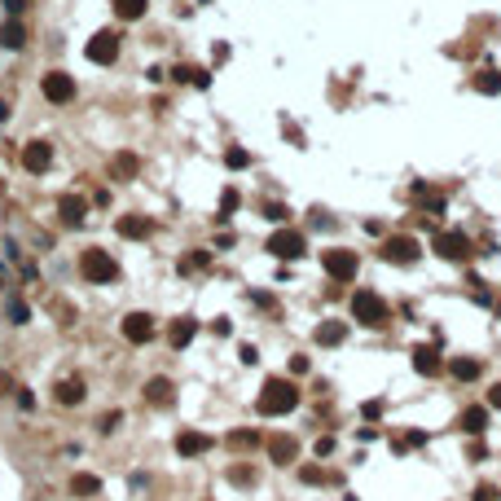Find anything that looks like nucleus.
<instances>
[{
    "instance_id": "nucleus-1",
    "label": "nucleus",
    "mask_w": 501,
    "mask_h": 501,
    "mask_svg": "<svg viewBox=\"0 0 501 501\" xmlns=\"http://www.w3.org/2000/svg\"><path fill=\"white\" fill-rule=\"evenodd\" d=\"M299 405V387L290 378H269L264 382V392H260V413L264 417H281V413H290Z\"/></svg>"
},
{
    "instance_id": "nucleus-2",
    "label": "nucleus",
    "mask_w": 501,
    "mask_h": 501,
    "mask_svg": "<svg viewBox=\"0 0 501 501\" xmlns=\"http://www.w3.org/2000/svg\"><path fill=\"white\" fill-rule=\"evenodd\" d=\"M79 273L93 281V286H106V281H114L119 277V264L110 260V250H97V246H88L79 255Z\"/></svg>"
},
{
    "instance_id": "nucleus-3",
    "label": "nucleus",
    "mask_w": 501,
    "mask_h": 501,
    "mask_svg": "<svg viewBox=\"0 0 501 501\" xmlns=\"http://www.w3.org/2000/svg\"><path fill=\"white\" fill-rule=\"evenodd\" d=\"M352 316L361 326H370V330H378V326H387V304H382V299L374 295V290H356L352 295Z\"/></svg>"
},
{
    "instance_id": "nucleus-4",
    "label": "nucleus",
    "mask_w": 501,
    "mask_h": 501,
    "mask_svg": "<svg viewBox=\"0 0 501 501\" xmlns=\"http://www.w3.org/2000/svg\"><path fill=\"white\" fill-rule=\"evenodd\" d=\"M321 264H326V273H330L334 281H352V277H356V269H361L356 250H347V246H330L326 255H321Z\"/></svg>"
},
{
    "instance_id": "nucleus-5",
    "label": "nucleus",
    "mask_w": 501,
    "mask_h": 501,
    "mask_svg": "<svg viewBox=\"0 0 501 501\" xmlns=\"http://www.w3.org/2000/svg\"><path fill=\"white\" fill-rule=\"evenodd\" d=\"M304 250H308V242L299 229H277L269 238V255H277V260H299Z\"/></svg>"
},
{
    "instance_id": "nucleus-6",
    "label": "nucleus",
    "mask_w": 501,
    "mask_h": 501,
    "mask_svg": "<svg viewBox=\"0 0 501 501\" xmlns=\"http://www.w3.org/2000/svg\"><path fill=\"white\" fill-rule=\"evenodd\" d=\"M84 53H88V62H97V66H110L114 58H119V36H114V31H97Z\"/></svg>"
},
{
    "instance_id": "nucleus-7",
    "label": "nucleus",
    "mask_w": 501,
    "mask_h": 501,
    "mask_svg": "<svg viewBox=\"0 0 501 501\" xmlns=\"http://www.w3.org/2000/svg\"><path fill=\"white\" fill-rule=\"evenodd\" d=\"M417 255H422V246H417V238H409V233L387 238V246H382V260L387 264H413Z\"/></svg>"
},
{
    "instance_id": "nucleus-8",
    "label": "nucleus",
    "mask_w": 501,
    "mask_h": 501,
    "mask_svg": "<svg viewBox=\"0 0 501 501\" xmlns=\"http://www.w3.org/2000/svg\"><path fill=\"white\" fill-rule=\"evenodd\" d=\"M48 163H53V145H48V141H27V149H22V167H27V172L44 176Z\"/></svg>"
},
{
    "instance_id": "nucleus-9",
    "label": "nucleus",
    "mask_w": 501,
    "mask_h": 501,
    "mask_svg": "<svg viewBox=\"0 0 501 501\" xmlns=\"http://www.w3.org/2000/svg\"><path fill=\"white\" fill-rule=\"evenodd\" d=\"M436 255L462 264V260H471V242H466L462 233H436Z\"/></svg>"
},
{
    "instance_id": "nucleus-10",
    "label": "nucleus",
    "mask_w": 501,
    "mask_h": 501,
    "mask_svg": "<svg viewBox=\"0 0 501 501\" xmlns=\"http://www.w3.org/2000/svg\"><path fill=\"white\" fill-rule=\"evenodd\" d=\"M123 339L128 343H149V339H154V316H149V312L123 316Z\"/></svg>"
},
{
    "instance_id": "nucleus-11",
    "label": "nucleus",
    "mask_w": 501,
    "mask_h": 501,
    "mask_svg": "<svg viewBox=\"0 0 501 501\" xmlns=\"http://www.w3.org/2000/svg\"><path fill=\"white\" fill-rule=\"evenodd\" d=\"M44 97H48V102H71V97H75V79L71 75H62V71H53V75H44Z\"/></svg>"
},
{
    "instance_id": "nucleus-12",
    "label": "nucleus",
    "mask_w": 501,
    "mask_h": 501,
    "mask_svg": "<svg viewBox=\"0 0 501 501\" xmlns=\"http://www.w3.org/2000/svg\"><path fill=\"white\" fill-rule=\"evenodd\" d=\"M409 361H413V370H417V374H427V378H436V374L444 370V361H440L436 347H413Z\"/></svg>"
},
{
    "instance_id": "nucleus-13",
    "label": "nucleus",
    "mask_w": 501,
    "mask_h": 501,
    "mask_svg": "<svg viewBox=\"0 0 501 501\" xmlns=\"http://www.w3.org/2000/svg\"><path fill=\"white\" fill-rule=\"evenodd\" d=\"M269 457H273L277 466H290V462L299 457V440H295V436H273V440H269Z\"/></svg>"
},
{
    "instance_id": "nucleus-14",
    "label": "nucleus",
    "mask_w": 501,
    "mask_h": 501,
    "mask_svg": "<svg viewBox=\"0 0 501 501\" xmlns=\"http://www.w3.org/2000/svg\"><path fill=\"white\" fill-rule=\"evenodd\" d=\"M207 448H211V440L203 436V431H180L176 436V453L180 457H198V453H207Z\"/></svg>"
},
{
    "instance_id": "nucleus-15",
    "label": "nucleus",
    "mask_w": 501,
    "mask_h": 501,
    "mask_svg": "<svg viewBox=\"0 0 501 501\" xmlns=\"http://www.w3.org/2000/svg\"><path fill=\"white\" fill-rule=\"evenodd\" d=\"M457 427L466 431V436H483V431H488V409H483V405H471V409H462Z\"/></svg>"
},
{
    "instance_id": "nucleus-16",
    "label": "nucleus",
    "mask_w": 501,
    "mask_h": 501,
    "mask_svg": "<svg viewBox=\"0 0 501 501\" xmlns=\"http://www.w3.org/2000/svg\"><path fill=\"white\" fill-rule=\"evenodd\" d=\"M114 229H119V238H149L154 220H145V215H119V220H114Z\"/></svg>"
},
{
    "instance_id": "nucleus-17",
    "label": "nucleus",
    "mask_w": 501,
    "mask_h": 501,
    "mask_svg": "<svg viewBox=\"0 0 501 501\" xmlns=\"http://www.w3.org/2000/svg\"><path fill=\"white\" fill-rule=\"evenodd\" d=\"M58 211H62V220H66V225H84V215H88V203H84L79 194H66L62 203H58Z\"/></svg>"
},
{
    "instance_id": "nucleus-18",
    "label": "nucleus",
    "mask_w": 501,
    "mask_h": 501,
    "mask_svg": "<svg viewBox=\"0 0 501 501\" xmlns=\"http://www.w3.org/2000/svg\"><path fill=\"white\" fill-rule=\"evenodd\" d=\"M479 370H483V365H479L475 356H453V361H448V374H453L457 382H475Z\"/></svg>"
},
{
    "instance_id": "nucleus-19",
    "label": "nucleus",
    "mask_w": 501,
    "mask_h": 501,
    "mask_svg": "<svg viewBox=\"0 0 501 501\" xmlns=\"http://www.w3.org/2000/svg\"><path fill=\"white\" fill-rule=\"evenodd\" d=\"M145 400H149V405H172V400H176V387H172L167 378H149V382H145Z\"/></svg>"
},
{
    "instance_id": "nucleus-20",
    "label": "nucleus",
    "mask_w": 501,
    "mask_h": 501,
    "mask_svg": "<svg viewBox=\"0 0 501 501\" xmlns=\"http://www.w3.org/2000/svg\"><path fill=\"white\" fill-rule=\"evenodd\" d=\"M194 334H198V321H194V316H180V321H172V330H167V343H172V347H185Z\"/></svg>"
},
{
    "instance_id": "nucleus-21",
    "label": "nucleus",
    "mask_w": 501,
    "mask_h": 501,
    "mask_svg": "<svg viewBox=\"0 0 501 501\" xmlns=\"http://www.w3.org/2000/svg\"><path fill=\"white\" fill-rule=\"evenodd\" d=\"M347 339V326L343 321H321V326H316V343H321V347H334V343H343Z\"/></svg>"
},
{
    "instance_id": "nucleus-22",
    "label": "nucleus",
    "mask_w": 501,
    "mask_h": 501,
    "mask_svg": "<svg viewBox=\"0 0 501 501\" xmlns=\"http://www.w3.org/2000/svg\"><path fill=\"white\" fill-rule=\"evenodd\" d=\"M176 79L180 84H194V88H207V84H211V75L203 71V66H176Z\"/></svg>"
},
{
    "instance_id": "nucleus-23",
    "label": "nucleus",
    "mask_w": 501,
    "mask_h": 501,
    "mask_svg": "<svg viewBox=\"0 0 501 501\" xmlns=\"http://www.w3.org/2000/svg\"><path fill=\"white\" fill-rule=\"evenodd\" d=\"M58 400H62V405H79V400H84V378H66L58 387Z\"/></svg>"
},
{
    "instance_id": "nucleus-24",
    "label": "nucleus",
    "mask_w": 501,
    "mask_h": 501,
    "mask_svg": "<svg viewBox=\"0 0 501 501\" xmlns=\"http://www.w3.org/2000/svg\"><path fill=\"white\" fill-rule=\"evenodd\" d=\"M0 44H5V48H22V44H27L22 27H18V22H5V27H0Z\"/></svg>"
},
{
    "instance_id": "nucleus-25",
    "label": "nucleus",
    "mask_w": 501,
    "mask_h": 501,
    "mask_svg": "<svg viewBox=\"0 0 501 501\" xmlns=\"http://www.w3.org/2000/svg\"><path fill=\"white\" fill-rule=\"evenodd\" d=\"M114 13L128 18V22H137L141 13H145V0H114Z\"/></svg>"
},
{
    "instance_id": "nucleus-26",
    "label": "nucleus",
    "mask_w": 501,
    "mask_h": 501,
    "mask_svg": "<svg viewBox=\"0 0 501 501\" xmlns=\"http://www.w3.org/2000/svg\"><path fill=\"white\" fill-rule=\"evenodd\" d=\"M475 88L488 93V97H497V93H501V75H497V71H479V75H475Z\"/></svg>"
},
{
    "instance_id": "nucleus-27",
    "label": "nucleus",
    "mask_w": 501,
    "mask_h": 501,
    "mask_svg": "<svg viewBox=\"0 0 501 501\" xmlns=\"http://www.w3.org/2000/svg\"><path fill=\"white\" fill-rule=\"evenodd\" d=\"M97 488H102V483H97L93 475H75V479H71V493H75V497H93Z\"/></svg>"
},
{
    "instance_id": "nucleus-28",
    "label": "nucleus",
    "mask_w": 501,
    "mask_h": 501,
    "mask_svg": "<svg viewBox=\"0 0 501 501\" xmlns=\"http://www.w3.org/2000/svg\"><path fill=\"white\" fill-rule=\"evenodd\" d=\"M207 250H194V255H185V260H180V273H198V269H207Z\"/></svg>"
},
{
    "instance_id": "nucleus-29",
    "label": "nucleus",
    "mask_w": 501,
    "mask_h": 501,
    "mask_svg": "<svg viewBox=\"0 0 501 501\" xmlns=\"http://www.w3.org/2000/svg\"><path fill=\"white\" fill-rule=\"evenodd\" d=\"M417 444H427V436H422V431H409V436H400L392 448H396V453H409V448H417Z\"/></svg>"
},
{
    "instance_id": "nucleus-30",
    "label": "nucleus",
    "mask_w": 501,
    "mask_h": 501,
    "mask_svg": "<svg viewBox=\"0 0 501 501\" xmlns=\"http://www.w3.org/2000/svg\"><path fill=\"white\" fill-rule=\"evenodd\" d=\"M132 172H137V159H132V154H119V159H114V176H132Z\"/></svg>"
},
{
    "instance_id": "nucleus-31",
    "label": "nucleus",
    "mask_w": 501,
    "mask_h": 501,
    "mask_svg": "<svg viewBox=\"0 0 501 501\" xmlns=\"http://www.w3.org/2000/svg\"><path fill=\"white\" fill-rule=\"evenodd\" d=\"M225 163L233 167V172H238V167H246V163H250V154H246V149H229V154H225Z\"/></svg>"
},
{
    "instance_id": "nucleus-32",
    "label": "nucleus",
    "mask_w": 501,
    "mask_h": 501,
    "mask_svg": "<svg viewBox=\"0 0 501 501\" xmlns=\"http://www.w3.org/2000/svg\"><path fill=\"white\" fill-rule=\"evenodd\" d=\"M264 215H269V220H277V225H281V220H286V215H290V211H286V207H281V203H269V207H264Z\"/></svg>"
},
{
    "instance_id": "nucleus-33",
    "label": "nucleus",
    "mask_w": 501,
    "mask_h": 501,
    "mask_svg": "<svg viewBox=\"0 0 501 501\" xmlns=\"http://www.w3.org/2000/svg\"><path fill=\"white\" fill-rule=\"evenodd\" d=\"M233 207H238V189H225V198H220V211H225V215H229V211H233Z\"/></svg>"
},
{
    "instance_id": "nucleus-34",
    "label": "nucleus",
    "mask_w": 501,
    "mask_h": 501,
    "mask_svg": "<svg viewBox=\"0 0 501 501\" xmlns=\"http://www.w3.org/2000/svg\"><path fill=\"white\" fill-rule=\"evenodd\" d=\"M361 413H365V417H382V400H365Z\"/></svg>"
},
{
    "instance_id": "nucleus-35",
    "label": "nucleus",
    "mask_w": 501,
    "mask_h": 501,
    "mask_svg": "<svg viewBox=\"0 0 501 501\" xmlns=\"http://www.w3.org/2000/svg\"><path fill=\"white\" fill-rule=\"evenodd\" d=\"M475 501H497V488H493V483H479V488H475Z\"/></svg>"
},
{
    "instance_id": "nucleus-36",
    "label": "nucleus",
    "mask_w": 501,
    "mask_h": 501,
    "mask_svg": "<svg viewBox=\"0 0 501 501\" xmlns=\"http://www.w3.org/2000/svg\"><path fill=\"white\" fill-rule=\"evenodd\" d=\"M229 440H233V444H242V448H246V444H255V431H233V436H229Z\"/></svg>"
},
{
    "instance_id": "nucleus-37",
    "label": "nucleus",
    "mask_w": 501,
    "mask_h": 501,
    "mask_svg": "<svg viewBox=\"0 0 501 501\" xmlns=\"http://www.w3.org/2000/svg\"><path fill=\"white\" fill-rule=\"evenodd\" d=\"M316 453L330 457V453H334V436H321V440H316Z\"/></svg>"
},
{
    "instance_id": "nucleus-38",
    "label": "nucleus",
    "mask_w": 501,
    "mask_h": 501,
    "mask_svg": "<svg viewBox=\"0 0 501 501\" xmlns=\"http://www.w3.org/2000/svg\"><path fill=\"white\" fill-rule=\"evenodd\" d=\"M290 374H308V356H290Z\"/></svg>"
},
{
    "instance_id": "nucleus-39",
    "label": "nucleus",
    "mask_w": 501,
    "mask_h": 501,
    "mask_svg": "<svg viewBox=\"0 0 501 501\" xmlns=\"http://www.w3.org/2000/svg\"><path fill=\"white\" fill-rule=\"evenodd\" d=\"M9 316L13 321H27V304H9Z\"/></svg>"
},
{
    "instance_id": "nucleus-40",
    "label": "nucleus",
    "mask_w": 501,
    "mask_h": 501,
    "mask_svg": "<svg viewBox=\"0 0 501 501\" xmlns=\"http://www.w3.org/2000/svg\"><path fill=\"white\" fill-rule=\"evenodd\" d=\"M233 483H250V471H246V466H233Z\"/></svg>"
},
{
    "instance_id": "nucleus-41",
    "label": "nucleus",
    "mask_w": 501,
    "mask_h": 501,
    "mask_svg": "<svg viewBox=\"0 0 501 501\" xmlns=\"http://www.w3.org/2000/svg\"><path fill=\"white\" fill-rule=\"evenodd\" d=\"M304 479H308V483H321L326 475H321V471H316V466H304Z\"/></svg>"
},
{
    "instance_id": "nucleus-42",
    "label": "nucleus",
    "mask_w": 501,
    "mask_h": 501,
    "mask_svg": "<svg viewBox=\"0 0 501 501\" xmlns=\"http://www.w3.org/2000/svg\"><path fill=\"white\" fill-rule=\"evenodd\" d=\"M488 405H493V409H501V382H497V387L488 392Z\"/></svg>"
},
{
    "instance_id": "nucleus-43",
    "label": "nucleus",
    "mask_w": 501,
    "mask_h": 501,
    "mask_svg": "<svg viewBox=\"0 0 501 501\" xmlns=\"http://www.w3.org/2000/svg\"><path fill=\"white\" fill-rule=\"evenodd\" d=\"M5 9H9V13H18V9H27V0H5Z\"/></svg>"
}]
</instances>
